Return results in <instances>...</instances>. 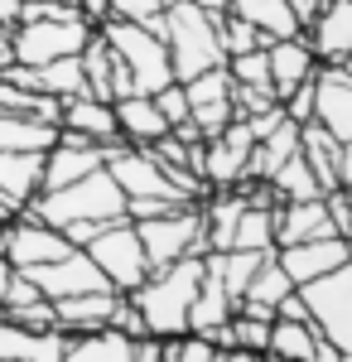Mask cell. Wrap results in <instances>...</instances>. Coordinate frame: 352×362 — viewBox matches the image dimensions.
Wrapping results in <instances>:
<instances>
[{"instance_id": "obj_21", "label": "cell", "mask_w": 352, "mask_h": 362, "mask_svg": "<svg viewBox=\"0 0 352 362\" xmlns=\"http://www.w3.org/2000/svg\"><path fill=\"white\" fill-rule=\"evenodd\" d=\"M111 112H116V131H121L126 145H150V140L169 136V121L160 116L155 97H145V92L116 97V102H111Z\"/></svg>"}, {"instance_id": "obj_26", "label": "cell", "mask_w": 352, "mask_h": 362, "mask_svg": "<svg viewBox=\"0 0 352 362\" xmlns=\"http://www.w3.org/2000/svg\"><path fill=\"white\" fill-rule=\"evenodd\" d=\"M82 78H87V97H97V102H116V54H111V44L92 29V39L82 44Z\"/></svg>"}, {"instance_id": "obj_4", "label": "cell", "mask_w": 352, "mask_h": 362, "mask_svg": "<svg viewBox=\"0 0 352 362\" xmlns=\"http://www.w3.org/2000/svg\"><path fill=\"white\" fill-rule=\"evenodd\" d=\"M97 34L111 44V54L121 58L126 68H131V83H136V92H145V97H155L160 87L174 83V68H169V49H164L160 34H150L145 25H131V20H102L97 25Z\"/></svg>"}, {"instance_id": "obj_17", "label": "cell", "mask_w": 352, "mask_h": 362, "mask_svg": "<svg viewBox=\"0 0 352 362\" xmlns=\"http://www.w3.org/2000/svg\"><path fill=\"white\" fill-rule=\"evenodd\" d=\"M266 58H271V92H275V102H285L299 83H309V78L319 73V58H314V49H309L304 34H295V39H275L271 49H266Z\"/></svg>"}, {"instance_id": "obj_24", "label": "cell", "mask_w": 352, "mask_h": 362, "mask_svg": "<svg viewBox=\"0 0 352 362\" xmlns=\"http://www.w3.org/2000/svg\"><path fill=\"white\" fill-rule=\"evenodd\" d=\"M63 362H136V338L116 329H92V334H68Z\"/></svg>"}, {"instance_id": "obj_43", "label": "cell", "mask_w": 352, "mask_h": 362, "mask_svg": "<svg viewBox=\"0 0 352 362\" xmlns=\"http://www.w3.org/2000/svg\"><path fill=\"white\" fill-rule=\"evenodd\" d=\"M309 362H343V353H338V343H328L324 334H319V343H314V358Z\"/></svg>"}, {"instance_id": "obj_3", "label": "cell", "mask_w": 352, "mask_h": 362, "mask_svg": "<svg viewBox=\"0 0 352 362\" xmlns=\"http://www.w3.org/2000/svg\"><path fill=\"white\" fill-rule=\"evenodd\" d=\"M198 280H203V256H184L164 271H150L131 290L140 319H145V334L155 338H179L189 334V309L198 295Z\"/></svg>"}, {"instance_id": "obj_18", "label": "cell", "mask_w": 352, "mask_h": 362, "mask_svg": "<svg viewBox=\"0 0 352 362\" xmlns=\"http://www.w3.org/2000/svg\"><path fill=\"white\" fill-rule=\"evenodd\" d=\"M304 39L319 63H343L352 54V0H328L324 15L304 29Z\"/></svg>"}, {"instance_id": "obj_32", "label": "cell", "mask_w": 352, "mask_h": 362, "mask_svg": "<svg viewBox=\"0 0 352 362\" xmlns=\"http://www.w3.org/2000/svg\"><path fill=\"white\" fill-rule=\"evenodd\" d=\"M217 44H222L227 58H237V54H251V49H271L275 39H266L256 25H246L237 15H222V20H217Z\"/></svg>"}, {"instance_id": "obj_40", "label": "cell", "mask_w": 352, "mask_h": 362, "mask_svg": "<svg viewBox=\"0 0 352 362\" xmlns=\"http://www.w3.org/2000/svg\"><path fill=\"white\" fill-rule=\"evenodd\" d=\"M324 5H328V0H290V15L299 20V29H309L319 15H324Z\"/></svg>"}, {"instance_id": "obj_13", "label": "cell", "mask_w": 352, "mask_h": 362, "mask_svg": "<svg viewBox=\"0 0 352 362\" xmlns=\"http://www.w3.org/2000/svg\"><path fill=\"white\" fill-rule=\"evenodd\" d=\"M102 165H107V145H92L87 136L58 131V140L44 150V184H39V194L44 189H63V184H73V179H82V174H92Z\"/></svg>"}, {"instance_id": "obj_25", "label": "cell", "mask_w": 352, "mask_h": 362, "mask_svg": "<svg viewBox=\"0 0 352 362\" xmlns=\"http://www.w3.org/2000/svg\"><path fill=\"white\" fill-rule=\"evenodd\" d=\"M227 15L256 25L266 39H295V34H304L299 20L290 15V0H227Z\"/></svg>"}, {"instance_id": "obj_42", "label": "cell", "mask_w": 352, "mask_h": 362, "mask_svg": "<svg viewBox=\"0 0 352 362\" xmlns=\"http://www.w3.org/2000/svg\"><path fill=\"white\" fill-rule=\"evenodd\" d=\"M20 15H25V0H0V25L5 29L20 25Z\"/></svg>"}, {"instance_id": "obj_20", "label": "cell", "mask_w": 352, "mask_h": 362, "mask_svg": "<svg viewBox=\"0 0 352 362\" xmlns=\"http://www.w3.org/2000/svg\"><path fill=\"white\" fill-rule=\"evenodd\" d=\"M121 300V290H87V295H68L54 300V319L63 334H92V329H107L111 309Z\"/></svg>"}, {"instance_id": "obj_44", "label": "cell", "mask_w": 352, "mask_h": 362, "mask_svg": "<svg viewBox=\"0 0 352 362\" xmlns=\"http://www.w3.org/2000/svg\"><path fill=\"white\" fill-rule=\"evenodd\" d=\"M338 179H343V184H352V140L343 145V155H338Z\"/></svg>"}, {"instance_id": "obj_45", "label": "cell", "mask_w": 352, "mask_h": 362, "mask_svg": "<svg viewBox=\"0 0 352 362\" xmlns=\"http://www.w3.org/2000/svg\"><path fill=\"white\" fill-rule=\"evenodd\" d=\"M193 5H198L203 15H213V20H222V15H227V0H193Z\"/></svg>"}, {"instance_id": "obj_1", "label": "cell", "mask_w": 352, "mask_h": 362, "mask_svg": "<svg viewBox=\"0 0 352 362\" xmlns=\"http://www.w3.org/2000/svg\"><path fill=\"white\" fill-rule=\"evenodd\" d=\"M150 34H160L164 49H169V68H174V83H189L208 68H222L227 54L217 44V20L203 15L193 0H169L160 20H150Z\"/></svg>"}, {"instance_id": "obj_27", "label": "cell", "mask_w": 352, "mask_h": 362, "mask_svg": "<svg viewBox=\"0 0 352 362\" xmlns=\"http://www.w3.org/2000/svg\"><path fill=\"white\" fill-rule=\"evenodd\" d=\"M314 343L319 329L309 319H275L271 324V343H266V358L275 362H309L314 358Z\"/></svg>"}, {"instance_id": "obj_23", "label": "cell", "mask_w": 352, "mask_h": 362, "mask_svg": "<svg viewBox=\"0 0 352 362\" xmlns=\"http://www.w3.org/2000/svg\"><path fill=\"white\" fill-rule=\"evenodd\" d=\"M232 309L237 305H232L222 276L203 261V280H198V295H193V309H189V334H213V329H222L232 319Z\"/></svg>"}, {"instance_id": "obj_36", "label": "cell", "mask_w": 352, "mask_h": 362, "mask_svg": "<svg viewBox=\"0 0 352 362\" xmlns=\"http://www.w3.org/2000/svg\"><path fill=\"white\" fill-rule=\"evenodd\" d=\"M164 5L169 0H111L107 15L111 20H131V25H150V20H160Z\"/></svg>"}, {"instance_id": "obj_30", "label": "cell", "mask_w": 352, "mask_h": 362, "mask_svg": "<svg viewBox=\"0 0 352 362\" xmlns=\"http://www.w3.org/2000/svg\"><path fill=\"white\" fill-rule=\"evenodd\" d=\"M232 247L237 251H275V208H256L246 203L237 232H232Z\"/></svg>"}, {"instance_id": "obj_15", "label": "cell", "mask_w": 352, "mask_h": 362, "mask_svg": "<svg viewBox=\"0 0 352 362\" xmlns=\"http://www.w3.org/2000/svg\"><path fill=\"white\" fill-rule=\"evenodd\" d=\"M314 121L333 131L343 145L352 140V78L338 63H324L314 73Z\"/></svg>"}, {"instance_id": "obj_8", "label": "cell", "mask_w": 352, "mask_h": 362, "mask_svg": "<svg viewBox=\"0 0 352 362\" xmlns=\"http://www.w3.org/2000/svg\"><path fill=\"white\" fill-rule=\"evenodd\" d=\"M82 251L97 261V271L107 276V285H111V290H121V295H131L140 280L150 276V261H145V247H140L136 223H131V218L107 223Z\"/></svg>"}, {"instance_id": "obj_14", "label": "cell", "mask_w": 352, "mask_h": 362, "mask_svg": "<svg viewBox=\"0 0 352 362\" xmlns=\"http://www.w3.org/2000/svg\"><path fill=\"white\" fill-rule=\"evenodd\" d=\"M275 261H280V271L295 280V290H299V285H309V280L348 266L352 242L348 237H319V242H299V247H275Z\"/></svg>"}, {"instance_id": "obj_41", "label": "cell", "mask_w": 352, "mask_h": 362, "mask_svg": "<svg viewBox=\"0 0 352 362\" xmlns=\"http://www.w3.org/2000/svg\"><path fill=\"white\" fill-rule=\"evenodd\" d=\"M213 362H266L261 353H246V348H217Z\"/></svg>"}, {"instance_id": "obj_28", "label": "cell", "mask_w": 352, "mask_h": 362, "mask_svg": "<svg viewBox=\"0 0 352 362\" xmlns=\"http://www.w3.org/2000/svg\"><path fill=\"white\" fill-rule=\"evenodd\" d=\"M266 184L275 189V198H280V203H299V198H324V184L314 179V169L304 165V155H290V160L275 169Z\"/></svg>"}, {"instance_id": "obj_10", "label": "cell", "mask_w": 352, "mask_h": 362, "mask_svg": "<svg viewBox=\"0 0 352 362\" xmlns=\"http://www.w3.org/2000/svg\"><path fill=\"white\" fill-rule=\"evenodd\" d=\"M25 276L39 285V295H44V300H68V295H87V290H111L107 276L97 271V261H92L82 247H73L68 256H58V261L29 266Z\"/></svg>"}, {"instance_id": "obj_49", "label": "cell", "mask_w": 352, "mask_h": 362, "mask_svg": "<svg viewBox=\"0 0 352 362\" xmlns=\"http://www.w3.org/2000/svg\"><path fill=\"white\" fill-rule=\"evenodd\" d=\"M5 223H10V213H5V208H0V227H5Z\"/></svg>"}, {"instance_id": "obj_5", "label": "cell", "mask_w": 352, "mask_h": 362, "mask_svg": "<svg viewBox=\"0 0 352 362\" xmlns=\"http://www.w3.org/2000/svg\"><path fill=\"white\" fill-rule=\"evenodd\" d=\"M136 237L145 247V261L150 271H164L184 256H208V237H203V208L189 203V208H174L164 218H145L136 223Z\"/></svg>"}, {"instance_id": "obj_7", "label": "cell", "mask_w": 352, "mask_h": 362, "mask_svg": "<svg viewBox=\"0 0 352 362\" xmlns=\"http://www.w3.org/2000/svg\"><path fill=\"white\" fill-rule=\"evenodd\" d=\"M92 20H25L10 29V63H54V58H73L82 54V44L92 39Z\"/></svg>"}, {"instance_id": "obj_9", "label": "cell", "mask_w": 352, "mask_h": 362, "mask_svg": "<svg viewBox=\"0 0 352 362\" xmlns=\"http://www.w3.org/2000/svg\"><path fill=\"white\" fill-rule=\"evenodd\" d=\"M107 174L121 184L126 198H174V203H193L189 194L174 189V179H169L140 145H126V140H111L107 145Z\"/></svg>"}, {"instance_id": "obj_11", "label": "cell", "mask_w": 352, "mask_h": 362, "mask_svg": "<svg viewBox=\"0 0 352 362\" xmlns=\"http://www.w3.org/2000/svg\"><path fill=\"white\" fill-rule=\"evenodd\" d=\"M256 136L246 131V121H232L222 136L203 140V165H198V179L208 189H237L246 179V155H251Z\"/></svg>"}, {"instance_id": "obj_46", "label": "cell", "mask_w": 352, "mask_h": 362, "mask_svg": "<svg viewBox=\"0 0 352 362\" xmlns=\"http://www.w3.org/2000/svg\"><path fill=\"white\" fill-rule=\"evenodd\" d=\"M10 276H15V266L0 256V309H5V290H10Z\"/></svg>"}, {"instance_id": "obj_50", "label": "cell", "mask_w": 352, "mask_h": 362, "mask_svg": "<svg viewBox=\"0 0 352 362\" xmlns=\"http://www.w3.org/2000/svg\"><path fill=\"white\" fill-rule=\"evenodd\" d=\"M343 362H352V353H343Z\"/></svg>"}, {"instance_id": "obj_19", "label": "cell", "mask_w": 352, "mask_h": 362, "mask_svg": "<svg viewBox=\"0 0 352 362\" xmlns=\"http://www.w3.org/2000/svg\"><path fill=\"white\" fill-rule=\"evenodd\" d=\"M58 131L87 136L92 145H111V140H121L111 102H97V97H87V92H78V97H63V116H58Z\"/></svg>"}, {"instance_id": "obj_29", "label": "cell", "mask_w": 352, "mask_h": 362, "mask_svg": "<svg viewBox=\"0 0 352 362\" xmlns=\"http://www.w3.org/2000/svg\"><path fill=\"white\" fill-rule=\"evenodd\" d=\"M58 140V126H44V121H29V116H10L0 112V150H49Z\"/></svg>"}, {"instance_id": "obj_35", "label": "cell", "mask_w": 352, "mask_h": 362, "mask_svg": "<svg viewBox=\"0 0 352 362\" xmlns=\"http://www.w3.org/2000/svg\"><path fill=\"white\" fill-rule=\"evenodd\" d=\"M10 324H20V329H34V334H44V329H58L54 319V300H34V305H20V309H0Z\"/></svg>"}, {"instance_id": "obj_38", "label": "cell", "mask_w": 352, "mask_h": 362, "mask_svg": "<svg viewBox=\"0 0 352 362\" xmlns=\"http://www.w3.org/2000/svg\"><path fill=\"white\" fill-rule=\"evenodd\" d=\"M107 329H116V334H126V338H145V319H140V309H136L131 295H121V300H116Z\"/></svg>"}, {"instance_id": "obj_12", "label": "cell", "mask_w": 352, "mask_h": 362, "mask_svg": "<svg viewBox=\"0 0 352 362\" xmlns=\"http://www.w3.org/2000/svg\"><path fill=\"white\" fill-rule=\"evenodd\" d=\"M73 242L58 232V227L39 223V218H10L5 223V261L15 266V271H29V266H44V261H58V256H68Z\"/></svg>"}, {"instance_id": "obj_16", "label": "cell", "mask_w": 352, "mask_h": 362, "mask_svg": "<svg viewBox=\"0 0 352 362\" xmlns=\"http://www.w3.org/2000/svg\"><path fill=\"white\" fill-rule=\"evenodd\" d=\"M319 237H338L324 198H299V203L275 208V247H299V242H319Z\"/></svg>"}, {"instance_id": "obj_48", "label": "cell", "mask_w": 352, "mask_h": 362, "mask_svg": "<svg viewBox=\"0 0 352 362\" xmlns=\"http://www.w3.org/2000/svg\"><path fill=\"white\" fill-rule=\"evenodd\" d=\"M338 68H343V73H348V78H352V54H348V58H343V63H338Z\"/></svg>"}, {"instance_id": "obj_33", "label": "cell", "mask_w": 352, "mask_h": 362, "mask_svg": "<svg viewBox=\"0 0 352 362\" xmlns=\"http://www.w3.org/2000/svg\"><path fill=\"white\" fill-rule=\"evenodd\" d=\"M232 348H246V353H261L266 358V343H271V324L275 319H251V314H232Z\"/></svg>"}, {"instance_id": "obj_34", "label": "cell", "mask_w": 352, "mask_h": 362, "mask_svg": "<svg viewBox=\"0 0 352 362\" xmlns=\"http://www.w3.org/2000/svg\"><path fill=\"white\" fill-rule=\"evenodd\" d=\"M227 73H232V83H246V87H271V58H266V49H251V54L227 58Z\"/></svg>"}, {"instance_id": "obj_2", "label": "cell", "mask_w": 352, "mask_h": 362, "mask_svg": "<svg viewBox=\"0 0 352 362\" xmlns=\"http://www.w3.org/2000/svg\"><path fill=\"white\" fill-rule=\"evenodd\" d=\"M25 213L58 227V232L68 223H121L126 218V194H121V184L102 165V169H92V174H82V179H73V184H63V189L34 194Z\"/></svg>"}, {"instance_id": "obj_37", "label": "cell", "mask_w": 352, "mask_h": 362, "mask_svg": "<svg viewBox=\"0 0 352 362\" xmlns=\"http://www.w3.org/2000/svg\"><path fill=\"white\" fill-rule=\"evenodd\" d=\"M155 107H160V116L169 121V131L179 126V121H189V92H184V83H169L155 92Z\"/></svg>"}, {"instance_id": "obj_31", "label": "cell", "mask_w": 352, "mask_h": 362, "mask_svg": "<svg viewBox=\"0 0 352 362\" xmlns=\"http://www.w3.org/2000/svg\"><path fill=\"white\" fill-rule=\"evenodd\" d=\"M290 290H295V280L280 271V261H275V251H271V256L261 261V271L251 276V285H246V295H242V300H256V305L275 309L280 300H285V295H290Z\"/></svg>"}, {"instance_id": "obj_39", "label": "cell", "mask_w": 352, "mask_h": 362, "mask_svg": "<svg viewBox=\"0 0 352 362\" xmlns=\"http://www.w3.org/2000/svg\"><path fill=\"white\" fill-rule=\"evenodd\" d=\"M280 107H285V116H290V121H299V126H304V121H314V78H309V83H299L295 92L280 102Z\"/></svg>"}, {"instance_id": "obj_51", "label": "cell", "mask_w": 352, "mask_h": 362, "mask_svg": "<svg viewBox=\"0 0 352 362\" xmlns=\"http://www.w3.org/2000/svg\"><path fill=\"white\" fill-rule=\"evenodd\" d=\"M0 362H20V358H0Z\"/></svg>"}, {"instance_id": "obj_22", "label": "cell", "mask_w": 352, "mask_h": 362, "mask_svg": "<svg viewBox=\"0 0 352 362\" xmlns=\"http://www.w3.org/2000/svg\"><path fill=\"white\" fill-rule=\"evenodd\" d=\"M299 155H304V165L314 169V179L328 189H343V179H338V155H343V140L324 131L319 121H304L299 126Z\"/></svg>"}, {"instance_id": "obj_6", "label": "cell", "mask_w": 352, "mask_h": 362, "mask_svg": "<svg viewBox=\"0 0 352 362\" xmlns=\"http://www.w3.org/2000/svg\"><path fill=\"white\" fill-rule=\"evenodd\" d=\"M299 300L309 309V324L328 343H338V353H352V261L299 285Z\"/></svg>"}, {"instance_id": "obj_47", "label": "cell", "mask_w": 352, "mask_h": 362, "mask_svg": "<svg viewBox=\"0 0 352 362\" xmlns=\"http://www.w3.org/2000/svg\"><path fill=\"white\" fill-rule=\"evenodd\" d=\"M5 63H10V29L0 25V68H5Z\"/></svg>"}]
</instances>
